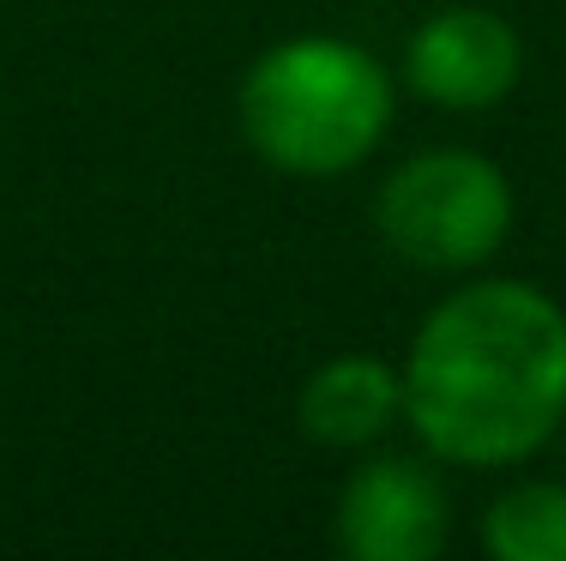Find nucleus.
<instances>
[{
    "instance_id": "nucleus-3",
    "label": "nucleus",
    "mask_w": 566,
    "mask_h": 561,
    "mask_svg": "<svg viewBox=\"0 0 566 561\" xmlns=\"http://www.w3.org/2000/svg\"><path fill=\"white\" fill-rule=\"evenodd\" d=\"M512 218H518V194L506 169L470 145H434L403 157L374 194V230L392 248V260L440 278L482 272L506 248Z\"/></svg>"
},
{
    "instance_id": "nucleus-7",
    "label": "nucleus",
    "mask_w": 566,
    "mask_h": 561,
    "mask_svg": "<svg viewBox=\"0 0 566 561\" xmlns=\"http://www.w3.org/2000/svg\"><path fill=\"white\" fill-rule=\"evenodd\" d=\"M482 550L494 561H566V484H512L482 513Z\"/></svg>"
},
{
    "instance_id": "nucleus-5",
    "label": "nucleus",
    "mask_w": 566,
    "mask_h": 561,
    "mask_svg": "<svg viewBox=\"0 0 566 561\" xmlns=\"http://www.w3.org/2000/svg\"><path fill=\"white\" fill-rule=\"evenodd\" d=\"M524 79V37L494 7H440L403 43V85L452 115L494 110Z\"/></svg>"
},
{
    "instance_id": "nucleus-4",
    "label": "nucleus",
    "mask_w": 566,
    "mask_h": 561,
    "mask_svg": "<svg viewBox=\"0 0 566 561\" xmlns=\"http://www.w3.org/2000/svg\"><path fill=\"white\" fill-rule=\"evenodd\" d=\"M452 531V496L434 459L368 447L332 507V538L349 561H434Z\"/></svg>"
},
{
    "instance_id": "nucleus-6",
    "label": "nucleus",
    "mask_w": 566,
    "mask_h": 561,
    "mask_svg": "<svg viewBox=\"0 0 566 561\" xmlns=\"http://www.w3.org/2000/svg\"><path fill=\"white\" fill-rule=\"evenodd\" d=\"M295 423L314 447L368 453L403 423V368L374 351L326 356L295 393Z\"/></svg>"
},
{
    "instance_id": "nucleus-1",
    "label": "nucleus",
    "mask_w": 566,
    "mask_h": 561,
    "mask_svg": "<svg viewBox=\"0 0 566 561\" xmlns=\"http://www.w3.org/2000/svg\"><path fill=\"white\" fill-rule=\"evenodd\" d=\"M403 429L434 465L506 471L566 423V309L524 278H464L403 351Z\"/></svg>"
},
{
    "instance_id": "nucleus-2",
    "label": "nucleus",
    "mask_w": 566,
    "mask_h": 561,
    "mask_svg": "<svg viewBox=\"0 0 566 561\" xmlns=\"http://www.w3.org/2000/svg\"><path fill=\"white\" fill-rule=\"evenodd\" d=\"M398 79L380 55L332 31L272 43L235 85V122L265 169L332 181L361 169L392 133Z\"/></svg>"
}]
</instances>
